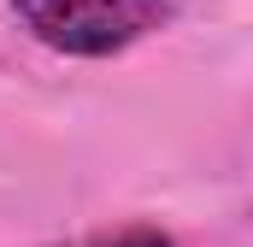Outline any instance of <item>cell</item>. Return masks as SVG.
<instances>
[{"mask_svg":"<svg viewBox=\"0 0 253 247\" xmlns=\"http://www.w3.org/2000/svg\"><path fill=\"white\" fill-rule=\"evenodd\" d=\"M12 12L65 59H112L171 24L165 0H12Z\"/></svg>","mask_w":253,"mask_h":247,"instance_id":"cell-1","label":"cell"},{"mask_svg":"<svg viewBox=\"0 0 253 247\" xmlns=\"http://www.w3.org/2000/svg\"><path fill=\"white\" fill-rule=\"evenodd\" d=\"M71 247H177L159 224H124V230H100V236H83Z\"/></svg>","mask_w":253,"mask_h":247,"instance_id":"cell-2","label":"cell"}]
</instances>
